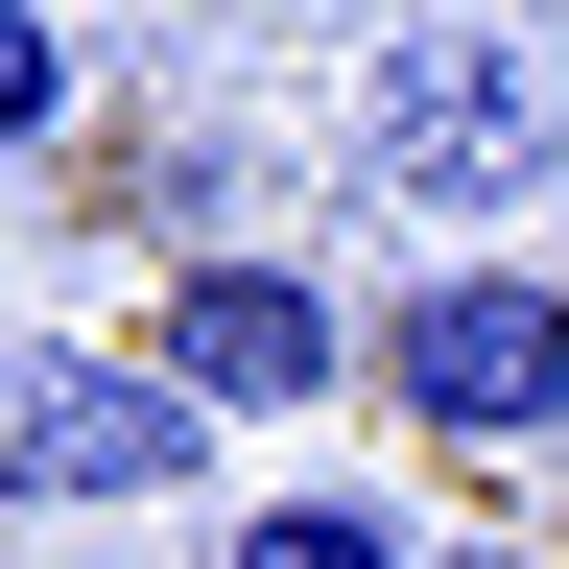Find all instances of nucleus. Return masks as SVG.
Here are the masks:
<instances>
[{
	"instance_id": "nucleus-3",
	"label": "nucleus",
	"mask_w": 569,
	"mask_h": 569,
	"mask_svg": "<svg viewBox=\"0 0 569 569\" xmlns=\"http://www.w3.org/2000/svg\"><path fill=\"white\" fill-rule=\"evenodd\" d=\"M380 403L427 451H569V261H427L380 309Z\"/></svg>"
},
{
	"instance_id": "nucleus-4",
	"label": "nucleus",
	"mask_w": 569,
	"mask_h": 569,
	"mask_svg": "<svg viewBox=\"0 0 569 569\" xmlns=\"http://www.w3.org/2000/svg\"><path fill=\"white\" fill-rule=\"evenodd\" d=\"M142 356L213 403V427H284V403H332V380H380V332L332 309L309 261H261V238H213V261H167V309H142Z\"/></svg>"
},
{
	"instance_id": "nucleus-2",
	"label": "nucleus",
	"mask_w": 569,
	"mask_h": 569,
	"mask_svg": "<svg viewBox=\"0 0 569 569\" xmlns=\"http://www.w3.org/2000/svg\"><path fill=\"white\" fill-rule=\"evenodd\" d=\"M356 167H380L403 213H522L569 167V119H546V71L498 48V24H380V71H356Z\"/></svg>"
},
{
	"instance_id": "nucleus-6",
	"label": "nucleus",
	"mask_w": 569,
	"mask_h": 569,
	"mask_svg": "<svg viewBox=\"0 0 569 569\" xmlns=\"http://www.w3.org/2000/svg\"><path fill=\"white\" fill-rule=\"evenodd\" d=\"M71 96H96V71H71V0H0V167L71 142Z\"/></svg>"
},
{
	"instance_id": "nucleus-5",
	"label": "nucleus",
	"mask_w": 569,
	"mask_h": 569,
	"mask_svg": "<svg viewBox=\"0 0 569 569\" xmlns=\"http://www.w3.org/2000/svg\"><path fill=\"white\" fill-rule=\"evenodd\" d=\"M213 569H427V546H403V498H238Z\"/></svg>"
},
{
	"instance_id": "nucleus-1",
	"label": "nucleus",
	"mask_w": 569,
	"mask_h": 569,
	"mask_svg": "<svg viewBox=\"0 0 569 569\" xmlns=\"http://www.w3.org/2000/svg\"><path fill=\"white\" fill-rule=\"evenodd\" d=\"M0 498H24V522H142V498H213V403L167 380V356L0 332Z\"/></svg>"
}]
</instances>
